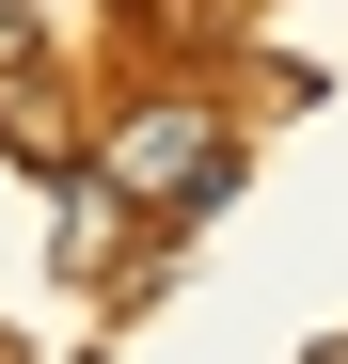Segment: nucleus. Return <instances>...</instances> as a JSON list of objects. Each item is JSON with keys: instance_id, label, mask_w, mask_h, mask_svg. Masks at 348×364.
<instances>
[{"instance_id": "nucleus-1", "label": "nucleus", "mask_w": 348, "mask_h": 364, "mask_svg": "<svg viewBox=\"0 0 348 364\" xmlns=\"http://www.w3.org/2000/svg\"><path fill=\"white\" fill-rule=\"evenodd\" d=\"M111 191H143V206H222L238 191V143H206V111L190 95H127L111 111V143H95Z\"/></svg>"}, {"instance_id": "nucleus-2", "label": "nucleus", "mask_w": 348, "mask_h": 364, "mask_svg": "<svg viewBox=\"0 0 348 364\" xmlns=\"http://www.w3.org/2000/svg\"><path fill=\"white\" fill-rule=\"evenodd\" d=\"M0 80H48V16L32 0H0Z\"/></svg>"}, {"instance_id": "nucleus-3", "label": "nucleus", "mask_w": 348, "mask_h": 364, "mask_svg": "<svg viewBox=\"0 0 348 364\" xmlns=\"http://www.w3.org/2000/svg\"><path fill=\"white\" fill-rule=\"evenodd\" d=\"M143 16H206V0H143Z\"/></svg>"}]
</instances>
